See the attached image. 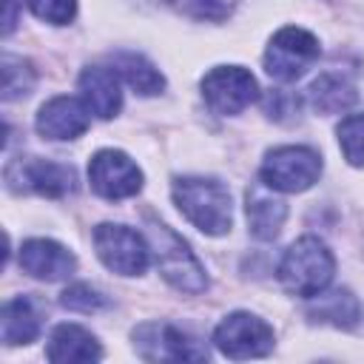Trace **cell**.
<instances>
[{"mask_svg": "<svg viewBox=\"0 0 364 364\" xmlns=\"http://www.w3.org/2000/svg\"><path fill=\"white\" fill-rule=\"evenodd\" d=\"M179 213L208 236H225L233 225L230 193L219 179L208 176H182L171 188Z\"/></svg>", "mask_w": 364, "mask_h": 364, "instance_id": "6da1fadb", "label": "cell"}, {"mask_svg": "<svg viewBox=\"0 0 364 364\" xmlns=\"http://www.w3.org/2000/svg\"><path fill=\"white\" fill-rule=\"evenodd\" d=\"M145 228H148V245L156 256V267L162 279L179 293H191V296L208 290V273L202 262L193 256V250L188 247V242L154 216H145Z\"/></svg>", "mask_w": 364, "mask_h": 364, "instance_id": "7a4b0ae2", "label": "cell"}, {"mask_svg": "<svg viewBox=\"0 0 364 364\" xmlns=\"http://www.w3.org/2000/svg\"><path fill=\"white\" fill-rule=\"evenodd\" d=\"M336 273V259L330 253V247L318 239V236H301L296 239L282 262H279V282L287 293L293 296H304L313 299L316 293H321L330 279Z\"/></svg>", "mask_w": 364, "mask_h": 364, "instance_id": "3957f363", "label": "cell"}, {"mask_svg": "<svg viewBox=\"0 0 364 364\" xmlns=\"http://www.w3.org/2000/svg\"><path fill=\"white\" fill-rule=\"evenodd\" d=\"M321 176V156L307 145H282L267 151L259 179L264 188L279 193H301Z\"/></svg>", "mask_w": 364, "mask_h": 364, "instance_id": "277c9868", "label": "cell"}, {"mask_svg": "<svg viewBox=\"0 0 364 364\" xmlns=\"http://www.w3.org/2000/svg\"><path fill=\"white\" fill-rule=\"evenodd\" d=\"M318 54H321V46L310 31L299 26H284L267 43L264 71L279 82H293L318 60Z\"/></svg>", "mask_w": 364, "mask_h": 364, "instance_id": "5b68a950", "label": "cell"}, {"mask_svg": "<svg viewBox=\"0 0 364 364\" xmlns=\"http://www.w3.org/2000/svg\"><path fill=\"white\" fill-rule=\"evenodd\" d=\"M134 350L142 361H205L208 350L182 327L171 321H145L131 333Z\"/></svg>", "mask_w": 364, "mask_h": 364, "instance_id": "8992f818", "label": "cell"}, {"mask_svg": "<svg viewBox=\"0 0 364 364\" xmlns=\"http://www.w3.org/2000/svg\"><path fill=\"white\" fill-rule=\"evenodd\" d=\"M94 250L100 262L119 276H139L148 267L151 245L128 225L102 222L94 228Z\"/></svg>", "mask_w": 364, "mask_h": 364, "instance_id": "52a82bcc", "label": "cell"}, {"mask_svg": "<svg viewBox=\"0 0 364 364\" xmlns=\"http://www.w3.org/2000/svg\"><path fill=\"white\" fill-rule=\"evenodd\" d=\"M6 188L11 193H40V196H65L74 191V171L63 162L43 156H17L9 159L3 171Z\"/></svg>", "mask_w": 364, "mask_h": 364, "instance_id": "ba28073f", "label": "cell"}, {"mask_svg": "<svg viewBox=\"0 0 364 364\" xmlns=\"http://www.w3.org/2000/svg\"><path fill=\"white\" fill-rule=\"evenodd\" d=\"M202 100L219 117H236L259 97L256 77L242 65H216L202 77Z\"/></svg>", "mask_w": 364, "mask_h": 364, "instance_id": "9c48e42d", "label": "cell"}, {"mask_svg": "<svg viewBox=\"0 0 364 364\" xmlns=\"http://www.w3.org/2000/svg\"><path fill=\"white\" fill-rule=\"evenodd\" d=\"M273 327L253 316V313H245V310H236L230 316H225L216 330H213V344L222 355L228 358H259V355H267L273 350Z\"/></svg>", "mask_w": 364, "mask_h": 364, "instance_id": "30bf717a", "label": "cell"}, {"mask_svg": "<svg viewBox=\"0 0 364 364\" xmlns=\"http://www.w3.org/2000/svg\"><path fill=\"white\" fill-rule=\"evenodd\" d=\"M88 182H91L94 193H100L102 199H128V196L139 193L142 171L128 154L102 148L88 162Z\"/></svg>", "mask_w": 364, "mask_h": 364, "instance_id": "8fae6325", "label": "cell"}, {"mask_svg": "<svg viewBox=\"0 0 364 364\" xmlns=\"http://www.w3.org/2000/svg\"><path fill=\"white\" fill-rule=\"evenodd\" d=\"M20 267L34 279L60 282L74 273L77 259L65 245L54 239H28L20 247Z\"/></svg>", "mask_w": 364, "mask_h": 364, "instance_id": "7c38bea8", "label": "cell"}, {"mask_svg": "<svg viewBox=\"0 0 364 364\" xmlns=\"http://www.w3.org/2000/svg\"><path fill=\"white\" fill-rule=\"evenodd\" d=\"M80 97L88 105L91 114L100 119H111L122 108V85H119V71L108 65H88L82 68L77 80Z\"/></svg>", "mask_w": 364, "mask_h": 364, "instance_id": "4fadbf2b", "label": "cell"}, {"mask_svg": "<svg viewBox=\"0 0 364 364\" xmlns=\"http://www.w3.org/2000/svg\"><path fill=\"white\" fill-rule=\"evenodd\" d=\"M88 105L74 97H54L37 114V131L46 139H77L88 131Z\"/></svg>", "mask_w": 364, "mask_h": 364, "instance_id": "5bb4252c", "label": "cell"}, {"mask_svg": "<svg viewBox=\"0 0 364 364\" xmlns=\"http://www.w3.org/2000/svg\"><path fill=\"white\" fill-rule=\"evenodd\" d=\"M48 361L54 364H80V361H100L102 347L97 336H91L80 324H57L51 330L48 347H46Z\"/></svg>", "mask_w": 364, "mask_h": 364, "instance_id": "9a60e30c", "label": "cell"}, {"mask_svg": "<svg viewBox=\"0 0 364 364\" xmlns=\"http://www.w3.org/2000/svg\"><path fill=\"white\" fill-rule=\"evenodd\" d=\"M307 316H310V321H318V324H330V327H338V330H353L361 321V301L347 287H336L330 293L321 290L307 304Z\"/></svg>", "mask_w": 364, "mask_h": 364, "instance_id": "2e32d148", "label": "cell"}, {"mask_svg": "<svg viewBox=\"0 0 364 364\" xmlns=\"http://www.w3.org/2000/svg\"><path fill=\"white\" fill-rule=\"evenodd\" d=\"M245 210H247V225L250 233L262 242L276 239L284 219H287V205L270 193L262 191V185H250L245 193Z\"/></svg>", "mask_w": 364, "mask_h": 364, "instance_id": "e0dca14e", "label": "cell"}, {"mask_svg": "<svg viewBox=\"0 0 364 364\" xmlns=\"http://www.w3.org/2000/svg\"><path fill=\"white\" fill-rule=\"evenodd\" d=\"M40 333V316L28 296L9 299L0 313V336L6 344H31Z\"/></svg>", "mask_w": 364, "mask_h": 364, "instance_id": "ac0fdd59", "label": "cell"}, {"mask_svg": "<svg viewBox=\"0 0 364 364\" xmlns=\"http://www.w3.org/2000/svg\"><path fill=\"white\" fill-rule=\"evenodd\" d=\"M111 65L139 97H154V94H162L165 88V77L159 74V68L136 51H117L111 57Z\"/></svg>", "mask_w": 364, "mask_h": 364, "instance_id": "d6986e66", "label": "cell"}, {"mask_svg": "<svg viewBox=\"0 0 364 364\" xmlns=\"http://www.w3.org/2000/svg\"><path fill=\"white\" fill-rule=\"evenodd\" d=\"M307 97H310V105L318 111V114H338V111H347L353 102H355V88L353 82H347L341 74H318L310 88H307Z\"/></svg>", "mask_w": 364, "mask_h": 364, "instance_id": "ffe728a7", "label": "cell"}, {"mask_svg": "<svg viewBox=\"0 0 364 364\" xmlns=\"http://www.w3.org/2000/svg\"><path fill=\"white\" fill-rule=\"evenodd\" d=\"M154 6L171 9L182 17L191 20H208V23H222L233 14V9L239 6V0H148Z\"/></svg>", "mask_w": 364, "mask_h": 364, "instance_id": "44dd1931", "label": "cell"}, {"mask_svg": "<svg viewBox=\"0 0 364 364\" xmlns=\"http://www.w3.org/2000/svg\"><path fill=\"white\" fill-rule=\"evenodd\" d=\"M0 68H3V102H11V100H20V97L31 94V88L37 82V74H34L28 60L6 51L3 60H0Z\"/></svg>", "mask_w": 364, "mask_h": 364, "instance_id": "7402d4cb", "label": "cell"}, {"mask_svg": "<svg viewBox=\"0 0 364 364\" xmlns=\"http://www.w3.org/2000/svg\"><path fill=\"white\" fill-rule=\"evenodd\" d=\"M344 159L353 168H364V114H350L336 128Z\"/></svg>", "mask_w": 364, "mask_h": 364, "instance_id": "603a6c76", "label": "cell"}, {"mask_svg": "<svg viewBox=\"0 0 364 364\" xmlns=\"http://www.w3.org/2000/svg\"><path fill=\"white\" fill-rule=\"evenodd\" d=\"M60 304L74 310V313H97V310H102L108 304V299L97 287H91L85 282H77V284H71V287H65L60 293Z\"/></svg>", "mask_w": 364, "mask_h": 364, "instance_id": "cb8c5ba5", "label": "cell"}, {"mask_svg": "<svg viewBox=\"0 0 364 364\" xmlns=\"http://www.w3.org/2000/svg\"><path fill=\"white\" fill-rule=\"evenodd\" d=\"M34 17L51 23V26H65L77 14V0H26Z\"/></svg>", "mask_w": 364, "mask_h": 364, "instance_id": "d4e9b609", "label": "cell"}, {"mask_svg": "<svg viewBox=\"0 0 364 364\" xmlns=\"http://www.w3.org/2000/svg\"><path fill=\"white\" fill-rule=\"evenodd\" d=\"M264 111L273 119H287V114H299V97L284 94V91H273L264 102Z\"/></svg>", "mask_w": 364, "mask_h": 364, "instance_id": "484cf974", "label": "cell"}, {"mask_svg": "<svg viewBox=\"0 0 364 364\" xmlns=\"http://www.w3.org/2000/svg\"><path fill=\"white\" fill-rule=\"evenodd\" d=\"M6 6V14H3V37H9L17 26V9H20V0H3Z\"/></svg>", "mask_w": 364, "mask_h": 364, "instance_id": "4316f807", "label": "cell"}]
</instances>
